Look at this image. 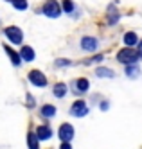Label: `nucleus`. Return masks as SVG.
Listing matches in <instances>:
<instances>
[{
  "label": "nucleus",
  "instance_id": "1",
  "mask_svg": "<svg viewBox=\"0 0 142 149\" xmlns=\"http://www.w3.org/2000/svg\"><path fill=\"white\" fill-rule=\"evenodd\" d=\"M139 56H140V54H139L135 49L126 47V49H122V50L117 54V59L121 61V63H135V61L139 59Z\"/></svg>",
  "mask_w": 142,
  "mask_h": 149
},
{
  "label": "nucleus",
  "instance_id": "2",
  "mask_svg": "<svg viewBox=\"0 0 142 149\" xmlns=\"http://www.w3.org/2000/svg\"><path fill=\"white\" fill-rule=\"evenodd\" d=\"M43 13H45L49 18H58L61 13V6L56 2V0H47V4L43 6Z\"/></svg>",
  "mask_w": 142,
  "mask_h": 149
},
{
  "label": "nucleus",
  "instance_id": "3",
  "mask_svg": "<svg viewBox=\"0 0 142 149\" xmlns=\"http://www.w3.org/2000/svg\"><path fill=\"white\" fill-rule=\"evenodd\" d=\"M6 36H7V40L11 41V43H15V45H18V43H22V38H24V34H22V31L18 29V27H6Z\"/></svg>",
  "mask_w": 142,
  "mask_h": 149
},
{
  "label": "nucleus",
  "instance_id": "4",
  "mask_svg": "<svg viewBox=\"0 0 142 149\" xmlns=\"http://www.w3.org/2000/svg\"><path fill=\"white\" fill-rule=\"evenodd\" d=\"M29 81L34 84V86H45L47 84V77L43 76V72H40V70H31L29 72Z\"/></svg>",
  "mask_w": 142,
  "mask_h": 149
},
{
  "label": "nucleus",
  "instance_id": "5",
  "mask_svg": "<svg viewBox=\"0 0 142 149\" xmlns=\"http://www.w3.org/2000/svg\"><path fill=\"white\" fill-rule=\"evenodd\" d=\"M59 138L63 142H70L74 138V127L72 124H61L59 126Z\"/></svg>",
  "mask_w": 142,
  "mask_h": 149
},
{
  "label": "nucleus",
  "instance_id": "6",
  "mask_svg": "<svg viewBox=\"0 0 142 149\" xmlns=\"http://www.w3.org/2000/svg\"><path fill=\"white\" fill-rule=\"evenodd\" d=\"M86 111H88V108H86L85 101H76L72 104V108H70V113L74 117H83V115H86Z\"/></svg>",
  "mask_w": 142,
  "mask_h": 149
},
{
  "label": "nucleus",
  "instance_id": "7",
  "mask_svg": "<svg viewBox=\"0 0 142 149\" xmlns=\"http://www.w3.org/2000/svg\"><path fill=\"white\" fill-rule=\"evenodd\" d=\"M81 47L86 50V52H94L97 49V40L95 38H90V36H85L81 40Z\"/></svg>",
  "mask_w": 142,
  "mask_h": 149
},
{
  "label": "nucleus",
  "instance_id": "8",
  "mask_svg": "<svg viewBox=\"0 0 142 149\" xmlns=\"http://www.w3.org/2000/svg\"><path fill=\"white\" fill-rule=\"evenodd\" d=\"M36 135H38L40 140H49L50 135H52V131H50L49 126H40L38 130H36Z\"/></svg>",
  "mask_w": 142,
  "mask_h": 149
},
{
  "label": "nucleus",
  "instance_id": "9",
  "mask_svg": "<svg viewBox=\"0 0 142 149\" xmlns=\"http://www.w3.org/2000/svg\"><path fill=\"white\" fill-rule=\"evenodd\" d=\"M6 52H7V56L11 58V61L15 63V67H18V65H20V61H22V56L18 54V52H15L13 49H9V47H6Z\"/></svg>",
  "mask_w": 142,
  "mask_h": 149
},
{
  "label": "nucleus",
  "instance_id": "10",
  "mask_svg": "<svg viewBox=\"0 0 142 149\" xmlns=\"http://www.w3.org/2000/svg\"><path fill=\"white\" fill-rule=\"evenodd\" d=\"M20 56L24 58L25 61H32V59H34V50H32L31 47H24L22 52H20Z\"/></svg>",
  "mask_w": 142,
  "mask_h": 149
},
{
  "label": "nucleus",
  "instance_id": "11",
  "mask_svg": "<svg viewBox=\"0 0 142 149\" xmlns=\"http://www.w3.org/2000/svg\"><path fill=\"white\" fill-rule=\"evenodd\" d=\"M38 140H40L38 135H34V133L29 131V135H27V144H29L31 149H40V147H38Z\"/></svg>",
  "mask_w": 142,
  "mask_h": 149
},
{
  "label": "nucleus",
  "instance_id": "12",
  "mask_svg": "<svg viewBox=\"0 0 142 149\" xmlns=\"http://www.w3.org/2000/svg\"><path fill=\"white\" fill-rule=\"evenodd\" d=\"M137 41H139V40H137V34H135V33H126V34H124V43H126L128 47H133Z\"/></svg>",
  "mask_w": 142,
  "mask_h": 149
},
{
  "label": "nucleus",
  "instance_id": "13",
  "mask_svg": "<svg viewBox=\"0 0 142 149\" xmlns=\"http://www.w3.org/2000/svg\"><path fill=\"white\" fill-rule=\"evenodd\" d=\"M54 93H56V97H65V93H67V86H65L63 83H58L56 86H54Z\"/></svg>",
  "mask_w": 142,
  "mask_h": 149
},
{
  "label": "nucleus",
  "instance_id": "14",
  "mask_svg": "<svg viewBox=\"0 0 142 149\" xmlns=\"http://www.w3.org/2000/svg\"><path fill=\"white\" fill-rule=\"evenodd\" d=\"M54 113H56V108H54L52 104H45V106L41 108V115H43V117H52Z\"/></svg>",
  "mask_w": 142,
  "mask_h": 149
},
{
  "label": "nucleus",
  "instance_id": "15",
  "mask_svg": "<svg viewBox=\"0 0 142 149\" xmlns=\"http://www.w3.org/2000/svg\"><path fill=\"white\" fill-rule=\"evenodd\" d=\"M95 74H97V76H101V77H113V72L112 70H108V68H97L95 70Z\"/></svg>",
  "mask_w": 142,
  "mask_h": 149
},
{
  "label": "nucleus",
  "instance_id": "16",
  "mask_svg": "<svg viewBox=\"0 0 142 149\" xmlns=\"http://www.w3.org/2000/svg\"><path fill=\"white\" fill-rule=\"evenodd\" d=\"M88 86H90V83L88 81H86V79H78V88L81 90V92H86V90H88Z\"/></svg>",
  "mask_w": 142,
  "mask_h": 149
},
{
  "label": "nucleus",
  "instance_id": "17",
  "mask_svg": "<svg viewBox=\"0 0 142 149\" xmlns=\"http://www.w3.org/2000/svg\"><path fill=\"white\" fill-rule=\"evenodd\" d=\"M13 6H15V9L24 11V9L27 7V0H13Z\"/></svg>",
  "mask_w": 142,
  "mask_h": 149
},
{
  "label": "nucleus",
  "instance_id": "18",
  "mask_svg": "<svg viewBox=\"0 0 142 149\" xmlns=\"http://www.w3.org/2000/svg\"><path fill=\"white\" fill-rule=\"evenodd\" d=\"M72 9H74V4L70 2V0H63V11L72 13Z\"/></svg>",
  "mask_w": 142,
  "mask_h": 149
},
{
  "label": "nucleus",
  "instance_id": "19",
  "mask_svg": "<svg viewBox=\"0 0 142 149\" xmlns=\"http://www.w3.org/2000/svg\"><path fill=\"white\" fill-rule=\"evenodd\" d=\"M117 18H119L117 11L113 13V9H110V18H108V22H110V24H115V22H117Z\"/></svg>",
  "mask_w": 142,
  "mask_h": 149
},
{
  "label": "nucleus",
  "instance_id": "20",
  "mask_svg": "<svg viewBox=\"0 0 142 149\" xmlns=\"http://www.w3.org/2000/svg\"><path fill=\"white\" fill-rule=\"evenodd\" d=\"M63 65H70V61L69 59H58L56 61V67H63Z\"/></svg>",
  "mask_w": 142,
  "mask_h": 149
},
{
  "label": "nucleus",
  "instance_id": "21",
  "mask_svg": "<svg viewBox=\"0 0 142 149\" xmlns=\"http://www.w3.org/2000/svg\"><path fill=\"white\" fill-rule=\"evenodd\" d=\"M59 149H72V146H70V144H69V142H63V144H61V147H59Z\"/></svg>",
  "mask_w": 142,
  "mask_h": 149
},
{
  "label": "nucleus",
  "instance_id": "22",
  "mask_svg": "<svg viewBox=\"0 0 142 149\" xmlns=\"http://www.w3.org/2000/svg\"><path fill=\"white\" fill-rule=\"evenodd\" d=\"M140 52H142V41H140Z\"/></svg>",
  "mask_w": 142,
  "mask_h": 149
}]
</instances>
